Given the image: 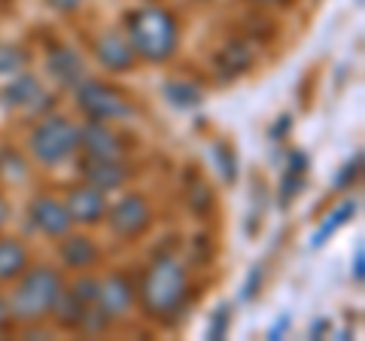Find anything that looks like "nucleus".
I'll return each instance as SVG.
<instances>
[{
	"instance_id": "bb28decb",
	"label": "nucleus",
	"mask_w": 365,
	"mask_h": 341,
	"mask_svg": "<svg viewBox=\"0 0 365 341\" xmlns=\"http://www.w3.org/2000/svg\"><path fill=\"white\" fill-rule=\"evenodd\" d=\"M259 287H262V265L250 268V278H247V283H244V292H241V299H244V302H250V299H253V295L259 292Z\"/></svg>"
},
{
	"instance_id": "f257e3e1",
	"label": "nucleus",
	"mask_w": 365,
	"mask_h": 341,
	"mask_svg": "<svg viewBox=\"0 0 365 341\" xmlns=\"http://www.w3.org/2000/svg\"><path fill=\"white\" fill-rule=\"evenodd\" d=\"M189 292V271L177 256L162 253L146 265L140 283H137V302L150 320H168L180 314Z\"/></svg>"
},
{
	"instance_id": "2eb2a0df",
	"label": "nucleus",
	"mask_w": 365,
	"mask_h": 341,
	"mask_svg": "<svg viewBox=\"0 0 365 341\" xmlns=\"http://www.w3.org/2000/svg\"><path fill=\"white\" fill-rule=\"evenodd\" d=\"M43 86H40V79L34 76V73H25V71H19L13 76V83H9L4 88V104L6 107H13V110H37L43 104Z\"/></svg>"
},
{
	"instance_id": "2f4dec72",
	"label": "nucleus",
	"mask_w": 365,
	"mask_h": 341,
	"mask_svg": "<svg viewBox=\"0 0 365 341\" xmlns=\"http://www.w3.org/2000/svg\"><path fill=\"white\" fill-rule=\"evenodd\" d=\"M287 131H289V116H280V122L271 128V138H283Z\"/></svg>"
},
{
	"instance_id": "4468645a",
	"label": "nucleus",
	"mask_w": 365,
	"mask_h": 341,
	"mask_svg": "<svg viewBox=\"0 0 365 341\" xmlns=\"http://www.w3.org/2000/svg\"><path fill=\"white\" fill-rule=\"evenodd\" d=\"M83 180L101 192H116L128 183V168L122 165V158H88L83 162Z\"/></svg>"
},
{
	"instance_id": "ddd939ff",
	"label": "nucleus",
	"mask_w": 365,
	"mask_h": 341,
	"mask_svg": "<svg viewBox=\"0 0 365 341\" xmlns=\"http://www.w3.org/2000/svg\"><path fill=\"white\" fill-rule=\"evenodd\" d=\"M58 259L64 268L71 271H88L101 263V247L91 241L88 235H64V241L58 244Z\"/></svg>"
},
{
	"instance_id": "72a5a7b5",
	"label": "nucleus",
	"mask_w": 365,
	"mask_h": 341,
	"mask_svg": "<svg viewBox=\"0 0 365 341\" xmlns=\"http://www.w3.org/2000/svg\"><path fill=\"white\" fill-rule=\"evenodd\" d=\"M250 4H256V6H277V4H287V0H250Z\"/></svg>"
},
{
	"instance_id": "393cba45",
	"label": "nucleus",
	"mask_w": 365,
	"mask_h": 341,
	"mask_svg": "<svg viewBox=\"0 0 365 341\" xmlns=\"http://www.w3.org/2000/svg\"><path fill=\"white\" fill-rule=\"evenodd\" d=\"M67 290H71L76 299H83L86 305H95V299H98V280H95V278H79V280H73Z\"/></svg>"
},
{
	"instance_id": "412c9836",
	"label": "nucleus",
	"mask_w": 365,
	"mask_h": 341,
	"mask_svg": "<svg viewBox=\"0 0 365 341\" xmlns=\"http://www.w3.org/2000/svg\"><path fill=\"white\" fill-rule=\"evenodd\" d=\"M165 98L180 110H192V107H198L204 101V92H201V86L189 83V79H168L165 83Z\"/></svg>"
},
{
	"instance_id": "dca6fc26",
	"label": "nucleus",
	"mask_w": 365,
	"mask_h": 341,
	"mask_svg": "<svg viewBox=\"0 0 365 341\" xmlns=\"http://www.w3.org/2000/svg\"><path fill=\"white\" fill-rule=\"evenodd\" d=\"M31 265V250L19 238H0V283H13Z\"/></svg>"
},
{
	"instance_id": "9d476101",
	"label": "nucleus",
	"mask_w": 365,
	"mask_h": 341,
	"mask_svg": "<svg viewBox=\"0 0 365 341\" xmlns=\"http://www.w3.org/2000/svg\"><path fill=\"white\" fill-rule=\"evenodd\" d=\"M91 49H95L98 64L104 67V71H110V73H128L134 67V58H137L128 37L119 34V31H104L95 40V46Z\"/></svg>"
},
{
	"instance_id": "7c9ffc66",
	"label": "nucleus",
	"mask_w": 365,
	"mask_h": 341,
	"mask_svg": "<svg viewBox=\"0 0 365 341\" xmlns=\"http://www.w3.org/2000/svg\"><path fill=\"white\" fill-rule=\"evenodd\" d=\"M9 323H13V314H9L6 295H0V332H4V329H9Z\"/></svg>"
},
{
	"instance_id": "7ed1b4c3",
	"label": "nucleus",
	"mask_w": 365,
	"mask_h": 341,
	"mask_svg": "<svg viewBox=\"0 0 365 341\" xmlns=\"http://www.w3.org/2000/svg\"><path fill=\"white\" fill-rule=\"evenodd\" d=\"M61 290H64V278L55 265H28L16 278L13 292L6 295L13 323H37L43 317H49Z\"/></svg>"
},
{
	"instance_id": "9b49d317",
	"label": "nucleus",
	"mask_w": 365,
	"mask_h": 341,
	"mask_svg": "<svg viewBox=\"0 0 365 341\" xmlns=\"http://www.w3.org/2000/svg\"><path fill=\"white\" fill-rule=\"evenodd\" d=\"M79 150H86L88 158H122V138L110 128V122L88 119L79 128Z\"/></svg>"
},
{
	"instance_id": "20e7f679",
	"label": "nucleus",
	"mask_w": 365,
	"mask_h": 341,
	"mask_svg": "<svg viewBox=\"0 0 365 341\" xmlns=\"http://www.w3.org/2000/svg\"><path fill=\"white\" fill-rule=\"evenodd\" d=\"M28 150L40 165H61L79 150V128L67 116H46L31 131Z\"/></svg>"
},
{
	"instance_id": "f8f14e48",
	"label": "nucleus",
	"mask_w": 365,
	"mask_h": 341,
	"mask_svg": "<svg viewBox=\"0 0 365 341\" xmlns=\"http://www.w3.org/2000/svg\"><path fill=\"white\" fill-rule=\"evenodd\" d=\"M46 71L55 83H61L64 88H73L76 83L86 79V61L73 46H52L46 52Z\"/></svg>"
},
{
	"instance_id": "cd10ccee",
	"label": "nucleus",
	"mask_w": 365,
	"mask_h": 341,
	"mask_svg": "<svg viewBox=\"0 0 365 341\" xmlns=\"http://www.w3.org/2000/svg\"><path fill=\"white\" fill-rule=\"evenodd\" d=\"M289 323H292V317H289V314H283L280 320H274V326L268 329V338H271V341L283 338V335H287V329H289Z\"/></svg>"
},
{
	"instance_id": "aec40b11",
	"label": "nucleus",
	"mask_w": 365,
	"mask_h": 341,
	"mask_svg": "<svg viewBox=\"0 0 365 341\" xmlns=\"http://www.w3.org/2000/svg\"><path fill=\"white\" fill-rule=\"evenodd\" d=\"M356 210H359L356 198L341 201L338 208H335L332 213H329V220H323V225H319V229L311 235V247H314V250H319V247H323V244L329 241V238H332V235L341 229V225H347L353 217H356Z\"/></svg>"
},
{
	"instance_id": "6ab92c4d",
	"label": "nucleus",
	"mask_w": 365,
	"mask_h": 341,
	"mask_svg": "<svg viewBox=\"0 0 365 341\" xmlns=\"http://www.w3.org/2000/svg\"><path fill=\"white\" fill-rule=\"evenodd\" d=\"M307 156L302 153V150H295V153H289V158H287V170H283V177H280V208H289V204L295 201V195L302 192V186H304V177H307Z\"/></svg>"
},
{
	"instance_id": "f03ea898",
	"label": "nucleus",
	"mask_w": 365,
	"mask_h": 341,
	"mask_svg": "<svg viewBox=\"0 0 365 341\" xmlns=\"http://www.w3.org/2000/svg\"><path fill=\"white\" fill-rule=\"evenodd\" d=\"M125 37H128L137 58L165 64L177 52L180 25L165 6H137L125 16Z\"/></svg>"
},
{
	"instance_id": "4be33fe9",
	"label": "nucleus",
	"mask_w": 365,
	"mask_h": 341,
	"mask_svg": "<svg viewBox=\"0 0 365 341\" xmlns=\"http://www.w3.org/2000/svg\"><path fill=\"white\" fill-rule=\"evenodd\" d=\"M210 156H213V162H216V168H220V174H222L225 183H235V180H237V156L232 150V143H228V141H216L210 146Z\"/></svg>"
},
{
	"instance_id": "a211bd4d",
	"label": "nucleus",
	"mask_w": 365,
	"mask_h": 341,
	"mask_svg": "<svg viewBox=\"0 0 365 341\" xmlns=\"http://www.w3.org/2000/svg\"><path fill=\"white\" fill-rule=\"evenodd\" d=\"M91 308H95V305H86L83 299H76V295L64 287L58 292V299H55L49 314L55 317V323H58L61 329H83V323H86V317H88Z\"/></svg>"
},
{
	"instance_id": "c85d7f7f",
	"label": "nucleus",
	"mask_w": 365,
	"mask_h": 341,
	"mask_svg": "<svg viewBox=\"0 0 365 341\" xmlns=\"http://www.w3.org/2000/svg\"><path fill=\"white\" fill-rule=\"evenodd\" d=\"M46 4H49L55 13H76V9L83 6L86 0H46Z\"/></svg>"
},
{
	"instance_id": "a878e982",
	"label": "nucleus",
	"mask_w": 365,
	"mask_h": 341,
	"mask_svg": "<svg viewBox=\"0 0 365 341\" xmlns=\"http://www.w3.org/2000/svg\"><path fill=\"white\" fill-rule=\"evenodd\" d=\"M359 165H362V156H353V158H350V162L344 165V170H341V174H338V180H335V186H338V189H347V186L353 183V180H356V177H359Z\"/></svg>"
},
{
	"instance_id": "423d86ee",
	"label": "nucleus",
	"mask_w": 365,
	"mask_h": 341,
	"mask_svg": "<svg viewBox=\"0 0 365 341\" xmlns=\"http://www.w3.org/2000/svg\"><path fill=\"white\" fill-rule=\"evenodd\" d=\"M107 220L116 238L134 241V238H140L153 225V204L143 192H128L113 208H107Z\"/></svg>"
},
{
	"instance_id": "b1692460",
	"label": "nucleus",
	"mask_w": 365,
	"mask_h": 341,
	"mask_svg": "<svg viewBox=\"0 0 365 341\" xmlns=\"http://www.w3.org/2000/svg\"><path fill=\"white\" fill-rule=\"evenodd\" d=\"M228 326H232V305H220V308L213 311V317H210L207 338H210V341H220V338H225Z\"/></svg>"
},
{
	"instance_id": "39448f33",
	"label": "nucleus",
	"mask_w": 365,
	"mask_h": 341,
	"mask_svg": "<svg viewBox=\"0 0 365 341\" xmlns=\"http://www.w3.org/2000/svg\"><path fill=\"white\" fill-rule=\"evenodd\" d=\"M76 92V107L86 113L88 119L98 122H113V119H125L131 113V104L125 101V95L119 88H113L101 79H83V83L73 86Z\"/></svg>"
},
{
	"instance_id": "f704fd0d",
	"label": "nucleus",
	"mask_w": 365,
	"mask_h": 341,
	"mask_svg": "<svg viewBox=\"0 0 365 341\" xmlns=\"http://www.w3.org/2000/svg\"><path fill=\"white\" fill-rule=\"evenodd\" d=\"M201 4H210V0H201Z\"/></svg>"
},
{
	"instance_id": "5701e85b",
	"label": "nucleus",
	"mask_w": 365,
	"mask_h": 341,
	"mask_svg": "<svg viewBox=\"0 0 365 341\" xmlns=\"http://www.w3.org/2000/svg\"><path fill=\"white\" fill-rule=\"evenodd\" d=\"M28 67V52L16 43H0V76H16Z\"/></svg>"
},
{
	"instance_id": "1a4fd4ad",
	"label": "nucleus",
	"mask_w": 365,
	"mask_h": 341,
	"mask_svg": "<svg viewBox=\"0 0 365 341\" xmlns=\"http://www.w3.org/2000/svg\"><path fill=\"white\" fill-rule=\"evenodd\" d=\"M64 204H67L71 220L79 225H95L107 217V195L91 183H79L73 189H67Z\"/></svg>"
},
{
	"instance_id": "6e6552de",
	"label": "nucleus",
	"mask_w": 365,
	"mask_h": 341,
	"mask_svg": "<svg viewBox=\"0 0 365 341\" xmlns=\"http://www.w3.org/2000/svg\"><path fill=\"white\" fill-rule=\"evenodd\" d=\"M28 223L46 238H64L73 229V220L67 213V204L55 195H34L28 201Z\"/></svg>"
},
{
	"instance_id": "f3484780",
	"label": "nucleus",
	"mask_w": 365,
	"mask_h": 341,
	"mask_svg": "<svg viewBox=\"0 0 365 341\" xmlns=\"http://www.w3.org/2000/svg\"><path fill=\"white\" fill-rule=\"evenodd\" d=\"M253 61H256L253 46H250V43H241V40L225 43V46L216 52V71H220L225 79L247 73L250 67H253Z\"/></svg>"
},
{
	"instance_id": "c9c22d12",
	"label": "nucleus",
	"mask_w": 365,
	"mask_h": 341,
	"mask_svg": "<svg viewBox=\"0 0 365 341\" xmlns=\"http://www.w3.org/2000/svg\"><path fill=\"white\" fill-rule=\"evenodd\" d=\"M359 4H362V0H359Z\"/></svg>"
},
{
	"instance_id": "0eeeda50",
	"label": "nucleus",
	"mask_w": 365,
	"mask_h": 341,
	"mask_svg": "<svg viewBox=\"0 0 365 341\" xmlns=\"http://www.w3.org/2000/svg\"><path fill=\"white\" fill-rule=\"evenodd\" d=\"M134 302H137V283L125 275V271H113L110 278L98 280V299H95V305H98V311L104 314L110 323L125 320V317L131 314Z\"/></svg>"
},
{
	"instance_id": "473e14b6",
	"label": "nucleus",
	"mask_w": 365,
	"mask_h": 341,
	"mask_svg": "<svg viewBox=\"0 0 365 341\" xmlns=\"http://www.w3.org/2000/svg\"><path fill=\"white\" fill-rule=\"evenodd\" d=\"M6 220H9V204H6V198L0 195V229L6 225Z\"/></svg>"
},
{
	"instance_id": "c756f323",
	"label": "nucleus",
	"mask_w": 365,
	"mask_h": 341,
	"mask_svg": "<svg viewBox=\"0 0 365 341\" xmlns=\"http://www.w3.org/2000/svg\"><path fill=\"white\" fill-rule=\"evenodd\" d=\"M362 265H365V250H362V244H356V256H353V268H350V275H353V280L356 283H362Z\"/></svg>"
}]
</instances>
